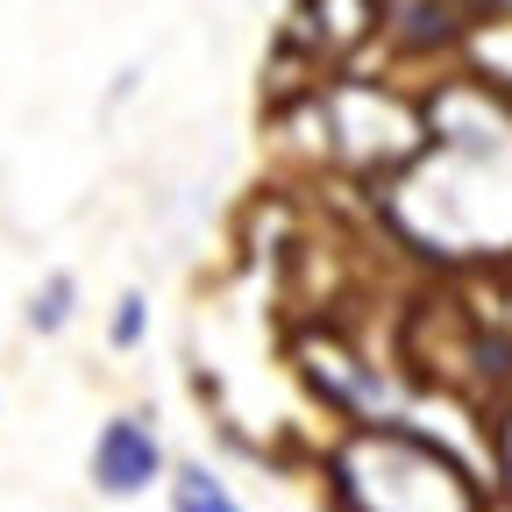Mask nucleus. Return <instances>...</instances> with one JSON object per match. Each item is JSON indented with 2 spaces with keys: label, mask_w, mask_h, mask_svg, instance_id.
<instances>
[{
  "label": "nucleus",
  "mask_w": 512,
  "mask_h": 512,
  "mask_svg": "<svg viewBox=\"0 0 512 512\" xmlns=\"http://www.w3.org/2000/svg\"><path fill=\"white\" fill-rule=\"evenodd\" d=\"M136 342H143V292H128L114 313V349H136Z\"/></svg>",
  "instance_id": "obj_4"
},
{
  "label": "nucleus",
  "mask_w": 512,
  "mask_h": 512,
  "mask_svg": "<svg viewBox=\"0 0 512 512\" xmlns=\"http://www.w3.org/2000/svg\"><path fill=\"white\" fill-rule=\"evenodd\" d=\"M164 477V448H157V434L143 427V420H107L100 427V441H93V484L107 491V498H136V491H150Z\"/></svg>",
  "instance_id": "obj_1"
},
{
  "label": "nucleus",
  "mask_w": 512,
  "mask_h": 512,
  "mask_svg": "<svg viewBox=\"0 0 512 512\" xmlns=\"http://www.w3.org/2000/svg\"><path fill=\"white\" fill-rule=\"evenodd\" d=\"M64 320H72V278H50L43 285V299L29 306V328H43V335H57Z\"/></svg>",
  "instance_id": "obj_3"
},
{
  "label": "nucleus",
  "mask_w": 512,
  "mask_h": 512,
  "mask_svg": "<svg viewBox=\"0 0 512 512\" xmlns=\"http://www.w3.org/2000/svg\"><path fill=\"white\" fill-rule=\"evenodd\" d=\"M171 512H242V505L228 498V484H221L214 470L185 463V470L171 477Z\"/></svg>",
  "instance_id": "obj_2"
}]
</instances>
